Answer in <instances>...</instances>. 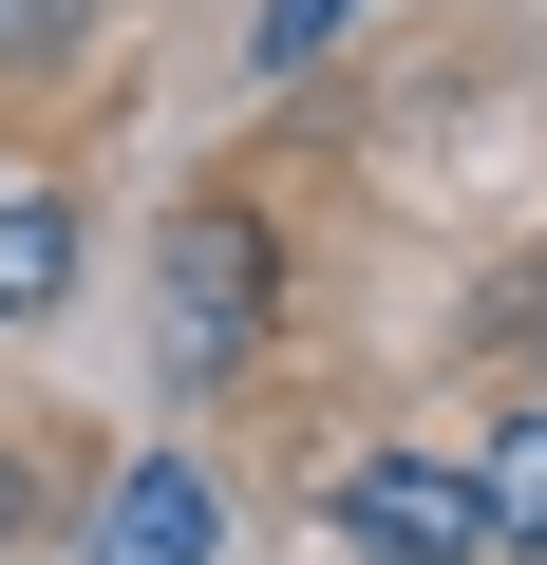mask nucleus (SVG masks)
I'll return each instance as SVG.
<instances>
[{"instance_id":"obj_1","label":"nucleus","mask_w":547,"mask_h":565,"mask_svg":"<svg viewBox=\"0 0 547 565\" xmlns=\"http://www.w3.org/2000/svg\"><path fill=\"white\" fill-rule=\"evenodd\" d=\"M378 565H509V527H491V490L472 471H434V452H340V490H322Z\"/></svg>"},{"instance_id":"obj_2","label":"nucleus","mask_w":547,"mask_h":565,"mask_svg":"<svg viewBox=\"0 0 547 565\" xmlns=\"http://www.w3.org/2000/svg\"><path fill=\"white\" fill-rule=\"evenodd\" d=\"M245 340H264V226L189 207L170 226V377H245Z\"/></svg>"},{"instance_id":"obj_3","label":"nucleus","mask_w":547,"mask_h":565,"mask_svg":"<svg viewBox=\"0 0 547 565\" xmlns=\"http://www.w3.org/2000/svg\"><path fill=\"white\" fill-rule=\"evenodd\" d=\"M95 565H227V490H208L189 452H133V471L95 490Z\"/></svg>"},{"instance_id":"obj_4","label":"nucleus","mask_w":547,"mask_h":565,"mask_svg":"<svg viewBox=\"0 0 547 565\" xmlns=\"http://www.w3.org/2000/svg\"><path fill=\"white\" fill-rule=\"evenodd\" d=\"M57 282H76V207L39 170H0V321H57Z\"/></svg>"},{"instance_id":"obj_5","label":"nucleus","mask_w":547,"mask_h":565,"mask_svg":"<svg viewBox=\"0 0 547 565\" xmlns=\"http://www.w3.org/2000/svg\"><path fill=\"white\" fill-rule=\"evenodd\" d=\"M472 490H491V527H509V565H528V546H547V415H509Z\"/></svg>"},{"instance_id":"obj_6","label":"nucleus","mask_w":547,"mask_h":565,"mask_svg":"<svg viewBox=\"0 0 547 565\" xmlns=\"http://www.w3.org/2000/svg\"><path fill=\"white\" fill-rule=\"evenodd\" d=\"M340 20H359V0H264V20H245V57H264V76H303Z\"/></svg>"},{"instance_id":"obj_7","label":"nucleus","mask_w":547,"mask_h":565,"mask_svg":"<svg viewBox=\"0 0 547 565\" xmlns=\"http://www.w3.org/2000/svg\"><path fill=\"white\" fill-rule=\"evenodd\" d=\"M20 527H39V471H20V452H0V546H20Z\"/></svg>"},{"instance_id":"obj_8","label":"nucleus","mask_w":547,"mask_h":565,"mask_svg":"<svg viewBox=\"0 0 547 565\" xmlns=\"http://www.w3.org/2000/svg\"><path fill=\"white\" fill-rule=\"evenodd\" d=\"M57 20H76V0H0V39H57Z\"/></svg>"}]
</instances>
